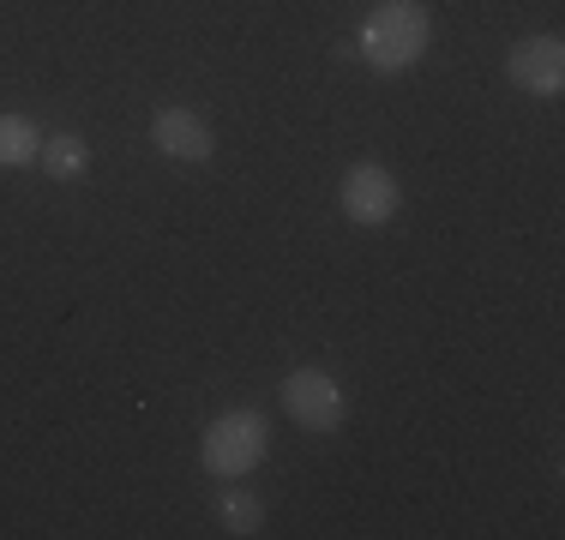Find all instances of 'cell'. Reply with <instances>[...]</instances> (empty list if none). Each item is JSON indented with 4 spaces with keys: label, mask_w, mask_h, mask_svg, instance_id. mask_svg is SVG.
Segmentation results:
<instances>
[{
    "label": "cell",
    "mask_w": 565,
    "mask_h": 540,
    "mask_svg": "<svg viewBox=\"0 0 565 540\" xmlns=\"http://www.w3.org/2000/svg\"><path fill=\"white\" fill-rule=\"evenodd\" d=\"M36 162L49 169V181H78V174L90 169V144L78 139V132H49Z\"/></svg>",
    "instance_id": "obj_8"
},
{
    "label": "cell",
    "mask_w": 565,
    "mask_h": 540,
    "mask_svg": "<svg viewBox=\"0 0 565 540\" xmlns=\"http://www.w3.org/2000/svg\"><path fill=\"white\" fill-rule=\"evenodd\" d=\"M505 73L523 97H559L565 90V43L559 36H523L505 54Z\"/></svg>",
    "instance_id": "obj_5"
},
{
    "label": "cell",
    "mask_w": 565,
    "mask_h": 540,
    "mask_svg": "<svg viewBox=\"0 0 565 540\" xmlns=\"http://www.w3.org/2000/svg\"><path fill=\"white\" fill-rule=\"evenodd\" d=\"M338 205H343L349 223H361V228L392 223L397 205H403L397 174L385 169V162H355V169H343V181H338Z\"/></svg>",
    "instance_id": "obj_4"
},
{
    "label": "cell",
    "mask_w": 565,
    "mask_h": 540,
    "mask_svg": "<svg viewBox=\"0 0 565 540\" xmlns=\"http://www.w3.org/2000/svg\"><path fill=\"white\" fill-rule=\"evenodd\" d=\"M217 517L228 534H259L265 529V505L247 493V486H228V493L217 498Z\"/></svg>",
    "instance_id": "obj_9"
},
{
    "label": "cell",
    "mask_w": 565,
    "mask_h": 540,
    "mask_svg": "<svg viewBox=\"0 0 565 540\" xmlns=\"http://www.w3.org/2000/svg\"><path fill=\"white\" fill-rule=\"evenodd\" d=\"M43 156V127L31 115H0V169H24Z\"/></svg>",
    "instance_id": "obj_7"
},
{
    "label": "cell",
    "mask_w": 565,
    "mask_h": 540,
    "mask_svg": "<svg viewBox=\"0 0 565 540\" xmlns=\"http://www.w3.org/2000/svg\"><path fill=\"white\" fill-rule=\"evenodd\" d=\"M151 144L163 156H174V162H205L217 144H211V127H205V115H193V108H157L151 115Z\"/></svg>",
    "instance_id": "obj_6"
},
{
    "label": "cell",
    "mask_w": 565,
    "mask_h": 540,
    "mask_svg": "<svg viewBox=\"0 0 565 540\" xmlns=\"http://www.w3.org/2000/svg\"><path fill=\"white\" fill-rule=\"evenodd\" d=\"M282 409H289V421L301 432H338L343 414H349V397H343V385L331 372L295 367L289 378H282Z\"/></svg>",
    "instance_id": "obj_3"
},
{
    "label": "cell",
    "mask_w": 565,
    "mask_h": 540,
    "mask_svg": "<svg viewBox=\"0 0 565 540\" xmlns=\"http://www.w3.org/2000/svg\"><path fill=\"white\" fill-rule=\"evenodd\" d=\"M434 43V19H427V7H415V0H380V7L367 12V24H361V54H367V66H380V73H403V66H415Z\"/></svg>",
    "instance_id": "obj_1"
},
{
    "label": "cell",
    "mask_w": 565,
    "mask_h": 540,
    "mask_svg": "<svg viewBox=\"0 0 565 540\" xmlns=\"http://www.w3.org/2000/svg\"><path fill=\"white\" fill-rule=\"evenodd\" d=\"M199 463L223 480H241L265 463V414L259 409H228L205 426L199 439Z\"/></svg>",
    "instance_id": "obj_2"
}]
</instances>
